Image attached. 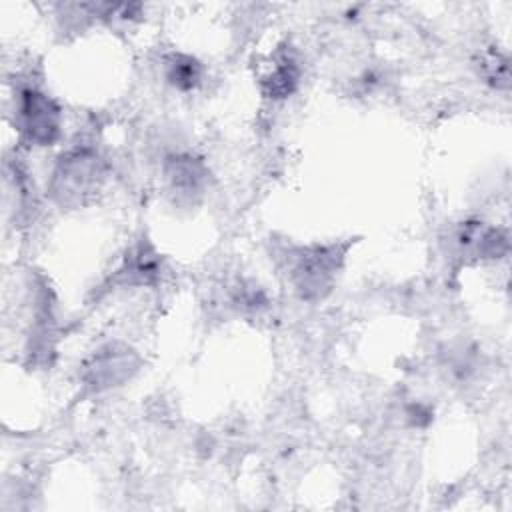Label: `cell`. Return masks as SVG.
I'll return each mask as SVG.
<instances>
[{
    "instance_id": "6da1fadb",
    "label": "cell",
    "mask_w": 512,
    "mask_h": 512,
    "mask_svg": "<svg viewBox=\"0 0 512 512\" xmlns=\"http://www.w3.org/2000/svg\"><path fill=\"white\" fill-rule=\"evenodd\" d=\"M106 164L102 156L88 146H76L64 152L48 178V198L66 210L82 208L102 190Z\"/></svg>"
},
{
    "instance_id": "7a4b0ae2",
    "label": "cell",
    "mask_w": 512,
    "mask_h": 512,
    "mask_svg": "<svg viewBox=\"0 0 512 512\" xmlns=\"http://www.w3.org/2000/svg\"><path fill=\"white\" fill-rule=\"evenodd\" d=\"M346 246L342 244H310L292 248L286 254L288 280L294 292L306 302L324 300L344 266Z\"/></svg>"
},
{
    "instance_id": "3957f363",
    "label": "cell",
    "mask_w": 512,
    "mask_h": 512,
    "mask_svg": "<svg viewBox=\"0 0 512 512\" xmlns=\"http://www.w3.org/2000/svg\"><path fill=\"white\" fill-rule=\"evenodd\" d=\"M14 126L28 146H52L62 132L60 106L36 86H20L14 96Z\"/></svg>"
},
{
    "instance_id": "277c9868",
    "label": "cell",
    "mask_w": 512,
    "mask_h": 512,
    "mask_svg": "<svg viewBox=\"0 0 512 512\" xmlns=\"http://www.w3.org/2000/svg\"><path fill=\"white\" fill-rule=\"evenodd\" d=\"M140 354L118 340L98 346L80 366V382L84 394H100L126 384L138 370Z\"/></svg>"
},
{
    "instance_id": "5b68a950",
    "label": "cell",
    "mask_w": 512,
    "mask_h": 512,
    "mask_svg": "<svg viewBox=\"0 0 512 512\" xmlns=\"http://www.w3.org/2000/svg\"><path fill=\"white\" fill-rule=\"evenodd\" d=\"M162 174L166 190L178 206H194L208 190V166L190 152H174L166 156Z\"/></svg>"
},
{
    "instance_id": "8992f818",
    "label": "cell",
    "mask_w": 512,
    "mask_h": 512,
    "mask_svg": "<svg viewBox=\"0 0 512 512\" xmlns=\"http://www.w3.org/2000/svg\"><path fill=\"white\" fill-rule=\"evenodd\" d=\"M454 242L466 258L498 260L508 254V234L502 228L482 222L462 224L454 234Z\"/></svg>"
},
{
    "instance_id": "52a82bcc",
    "label": "cell",
    "mask_w": 512,
    "mask_h": 512,
    "mask_svg": "<svg viewBox=\"0 0 512 512\" xmlns=\"http://www.w3.org/2000/svg\"><path fill=\"white\" fill-rule=\"evenodd\" d=\"M162 274V260L154 246L146 240L136 242L114 272L116 286H154Z\"/></svg>"
},
{
    "instance_id": "ba28073f",
    "label": "cell",
    "mask_w": 512,
    "mask_h": 512,
    "mask_svg": "<svg viewBox=\"0 0 512 512\" xmlns=\"http://www.w3.org/2000/svg\"><path fill=\"white\" fill-rule=\"evenodd\" d=\"M300 64L290 46H280L268 70L260 76V90L270 100H284L292 96L300 84Z\"/></svg>"
},
{
    "instance_id": "9c48e42d",
    "label": "cell",
    "mask_w": 512,
    "mask_h": 512,
    "mask_svg": "<svg viewBox=\"0 0 512 512\" xmlns=\"http://www.w3.org/2000/svg\"><path fill=\"white\" fill-rule=\"evenodd\" d=\"M162 74L172 88L180 92H192L200 86L204 68L200 60L186 52H170L162 60Z\"/></svg>"
},
{
    "instance_id": "30bf717a",
    "label": "cell",
    "mask_w": 512,
    "mask_h": 512,
    "mask_svg": "<svg viewBox=\"0 0 512 512\" xmlns=\"http://www.w3.org/2000/svg\"><path fill=\"white\" fill-rule=\"evenodd\" d=\"M480 74L486 82H490L494 88H508L510 82V70H508V58L498 54L496 50H488L480 58Z\"/></svg>"
}]
</instances>
